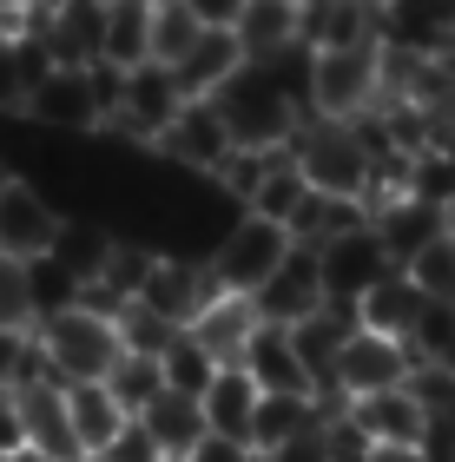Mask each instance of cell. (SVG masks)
Listing matches in <instances>:
<instances>
[{"label":"cell","instance_id":"6da1fadb","mask_svg":"<svg viewBox=\"0 0 455 462\" xmlns=\"http://www.w3.org/2000/svg\"><path fill=\"white\" fill-rule=\"evenodd\" d=\"M33 350L53 383H106L119 370V356H126V337H119V318L73 304V310H53V318L33 324Z\"/></svg>","mask_w":455,"mask_h":462},{"label":"cell","instance_id":"7a4b0ae2","mask_svg":"<svg viewBox=\"0 0 455 462\" xmlns=\"http://www.w3.org/2000/svg\"><path fill=\"white\" fill-rule=\"evenodd\" d=\"M119 93H126V73L119 67H53L27 99V125L40 133H106L119 113Z\"/></svg>","mask_w":455,"mask_h":462},{"label":"cell","instance_id":"3957f363","mask_svg":"<svg viewBox=\"0 0 455 462\" xmlns=\"http://www.w3.org/2000/svg\"><path fill=\"white\" fill-rule=\"evenodd\" d=\"M212 106L224 113V125H232L238 152H291V139L304 125V113L271 87V73H264L258 60H244V67L224 79L212 93Z\"/></svg>","mask_w":455,"mask_h":462},{"label":"cell","instance_id":"277c9868","mask_svg":"<svg viewBox=\"0 0 455 462\" xmlns=\"http://www.w3.org/2000/svg\"><path fill=\"white\" fill-rule=\"evenodd\" d=\"M291 159H297V172H304L310 192L369 205V145L357 139L350 119H317V113H310L297 125V139H291Z\"/></svg>","mask_w":455,"mask_h":462},{"label":"cell","instance_id":"5b68a950","mask_svg":"<svg viewBox=\"0 0 455 462\" xmlns=\"http://www.w3.org/2000/svg\"><path fill=\"white\" fill-rule=\"evenodd\" d=\"M383 106V47H323L310 79L317 119H363Z\"/></svg>","mask_w":455,"mask_h":462},{"label":"cell","instance_id":"8992f818","mask_svg":"<svg viewBox=\"0 0 455 462\" xmlns=\"http://www.w3.org/2000/svg\"><path fill=\"white\" fill-rule=\"evenodd\" d=\"M409 370H416V350H409V344L383 337V330H357V337L343 344L337 370H330V383H323V403L343 410V403H363V396L403 390Z\"/></svg>","mask_w":455,"mask_h":462},{"label":"cell","instance_id":"52a82bcc","mask_svg":"<svg viewBox=\"0 0 455 462\" xmlns=\"http://www.w3.org/2000/svg\"><path fill=\"white\" fill-rule=\"evenodd\" d=\"M291 231L271 225V218H251V212H238L232 225H224V238L212 245V278L224 291H238V298H251V291L271 278V271L291 258Z\"/></svg>","mask_w":455,"mask_h":462},{"label":"cell","instance_id":"ba28073f","mask_svg":"<svg viewBox=\"0 0 455 462\" xmlns=\"http://www.w3.org/2000/svg\"><path fill=\"white\" fill-rule=\"evenodd\" d=\"M185 106H192V99H185L178 73L152 60V67H132V73H126V93H119V113H113L106 133L126 139V145H139V152H159L165 125H172Z\"/></svg>","mask_w":455,"mask_h":462},{"label":"cell","instance_id":"9c48e42d","mask_svg":"<svg viewBox=\"0 0 455 462\" xmlns=\"http://www.w3.org/2000/svg\"><path fill=\"white\" fill-rule=\"evenodd\" d=\"M218 278H212V258H185V251H159L152 271H146V291H139V310L165 318L172 330H192L205 318V304L218 298Z\"/></svg>","mask_w":455,"mask_h":462},{"label":"cell","instance_id":"30bf717a","mask_svg":"<svg viewBox=\"0 0 455 462\" xmlns=\"http://www.w3.org/2000/svg\"><path fill=\"white\" fill-rule=\"evenodd\" d=\"M232 152H238V139H232V125H224V113L212 106V99H192L159 139V159L178 165V172H192V179H205V185L224 172Z\"/></svg>","mask_w":455,"mask_h":462},{"label":"cell","instance_id":"8fae6325","mask_svg":"<svg viewBox=\"0 0 455 462\" xmlns=\"http://www.w3.org/2000/svg\"><path fill=\"white\" fill-rule=\"evenodd\" d=\"M323 304H330V291H323V264H317V251H310V245H291V258L251 291L258 324H278V330L304 324L310 310H323Z\"/></svg>","mask_w":455,"mask_h":462},{"label":"cell","instance_id":"7c38bea8","mask_svg":"<svg viewBox=\"0 0 455 462\" xmlns=\"http://www.w3.org/2000/svg\"><path fill=\"white\" fill-rule=\"evenodd\" d=\"M317 264H323L330 304H363L369 291H377L389 271H396V258L383 251V238H377L369 225H357V231H343V238L317 245Z\"/></svg>","mask_w":455,"mask_h":462},{"label":"cell","instance_id":"4fadbf2b","mask_svg":"<svg viewBox=\"0 0 455 462\" xmlns=\"http://www.w3.org/2000/svg\"><path fill=\"white\" fill-rule=\"evenodd\" d=\"M59 225H67V212H59L33 179H14L7 192H0V258H20V264L47 258Z\"/></svg>","mask_w":455,"mask_h":462},{"label":"cell","instance_id":"5bb4252c","mask_svg":"<svg viewBox=\"0 0 455 462\" xmlns=\"http://www.w3.org/2000/svg\"><path fill=\"white\" fill-rule=\"evenodd\" d=\"M20 416H27V449L47 456V462H86L73 443V416H67V383H53V376H33V383H20Z\"/></svg>","mask_w":455,"mask_h":462},{"label":"cell","instance_id":"9a60e30c","mask_svg":"<svg viewBox=\"0 0 455 462\" xmlns=\"http://www.w3.org/2000/svg\"><path fill=\"white\" fill-rule=\"evenodd\" d=\"M369 231L383 238V251L396 258V271L416 258V251H429L436 238H449V231H442V205H429V199H416V192L369 205Z\"/></svg>","mask_w":455,"mask_h":462},{"label":"cell","instance_id":"2e32d148","mask_svg":"<svg viewBox=\"0 0 455 462\" xmlns=\"http://www.w3.org/2000/svg\"><path fill=\"white\" fill-rule=\"evenodd\" d=\"M350 416H357V430L369 436L377 449H423V436H429V410L403 390H383V396H363V403H343Z\"/></svg>","mask_w":455,"mask_h":462},{"label":"cell","instance_id":"e0dca14e","mask_svg":"<svg viewBox=\"0 0 455 462\" xmlns=\"http://www.w3.org/2000/svg\"><path fill=\"white\" fill-rule=\"evenodd\" d=\"M244 370L258 376V390H264V396H317V376L304 370V356H297V344H291V330H278V324H258L251 350H244Z\"/></svg>","mask_w":455,"mask_h":462},{"label":"cell","instance_id":"ac0fdd59","mask_svg":"<svg viewBox=\"0 0 455 462\" xmlns=\"http://www.w3.org/2000/svg\"><path fill=\"white\" fill-rule=\"evenodd\" d=\"M67 416H73V443H79L86 462H99L119 436H126V423H132L106 383H67Z\"/></svg>","mask_w":455,"mask_h":462},{"label":"cell","instance_id":"d6986e66","mask_svg":"<svg viewBox=\"0 0 455 462\" xmlns=\"http://www.w3.org/2000/svg\"><path fill=\"white\" fill-rule=\"evenodd\" d=\"M47 73H53V53H47V40H40V27L0 33V113L7 119H27V99Z\"/></svg>","mask_w":455,"mask_h":462},{"label":"cell","instance_id":"ffe728a7","mask_svg":"<svg viewBox=\"0 0 455 462\" xmlns=\"http://www.w3.org/2000/svg\"><path fill=\"white\" fill-rule=\"evenodd\" d=\"M258 403H264L258 376L244 370V364H224V370L212 376V390H205V430H212V436H238V443H251Z\"/></svg>","mask_w":455,"mask_h":462},{"label":"cell","instance_id":"44dd1931","mask_svg":"<svg viewBox=\"0 0 455 462\" xmlns=\"http://www.w3.org/2000/svg\"><path fill=\"white\" fill-rule=\"evenodd\" d=\"M192 337L205 344V356H212V364H244V350H251V337H258V310H251V298H238V291H218V298L205 304V318L192 324Z\"/></svg>","mask_w":455,"mask_h":462},{"label":"cell","instance_id":"7402d4cb","mask_svg":"<svg viewBox=\"0 0 455 462\" xmlns=\"http://www.w3.org/2000/svg\"><path fill=\"white\" fill-rule=\"evenodd\" d=\"M132 423L159 443L165 462H185V456L205 443V436H212V430H205V403H198V396H178V390H165L146 416H132Z\"/></svg>","mask_w":455,"mask_h":462},{"label":"cell","instance_id":"603a6c76","mask_svg":"<svg viewBox=\"0 0 455 462\" xmlns=\"http://www.w3.org/2000/svg\"><path fill=\"white\" fill-rule=\"evenodd\" d=\"M152 0H106V40H99V60L119 73L152 67Z\"/></svg>","mask_w":455,"mask_h":462},{"label":"cell","instance_id":"cb8c5ba5","mask_svg":"<svg viewBox=\"0 0 455 462\" xmlns=\"http://www.w3.org/2000/svg\"><path fill=\"white\" fill-rule=\"evenodd\" d=\"M244 67V47H238V33H218V27H205L198 40H192V53L178 60V87H185V99H212L224 79H232Z\"/></svg>","mask_w":455,"mask_h":462},{"label":"cell","instance_id":"d4e9b609","mask_svg":"<svg viewBox=\"0 0 455 462\" xmlns=\"http://www.w3.org/2000/svg\"><path fill=\"white\" fill-rule=\"evenodd\" d=\"M330 410H337V403H323V396H264V403H258V423H251V449L271 456V449H284V443H297V436H310Z\"/></svg>","mask_w":455,"mask_h":462},{"label":"cell","instance_id":"484cf974","mask_svg":"<svg viewBox=\"0 0 455 462\" xmlns=\"http://www.w3.org/2000/svg\"><path fill=\"white\" fill-rule=\"evenodd\" d=\"M297 20H304V0H244L232 33H238L244 60H264V53H278V47L297 40Z\"/></svg>","mask_w":455,"mask_h":462},{"label":"cell","instance_id":"4316f807","mask_svg":"<svg viewBox=\"0 0 455 462\" xmlns=\"http://www.w3.org/2000/svg\"><path fill=\"white\" fill-rule=\"evenodd\" d=\"M423 291L409 284V271H389V278L369 291V298L357 304L363 310V330H383V337H396V344H409V330H416V318H423Z\"/></svg>","mask_w":455,"mask_h":462},{"label":"cell","instance_id":"83f0119b","mask_svg":"<svg viewBox=\"0 0 455 462\" xmlns=\"http://www.w3.org/2000/svg\"><path fill=\"white\" fill-rule=\"evenodd\" d=\"M113 245H119V231H113V225L67 212V225H59V238H53V251H47V258H59V264H67L79 284H93V278H99V264L113 258Z\"/></svg>","mask_w":455,"mask_h":462},{"label":"cell","instance_id":"f1b7e54d","mask_svg":"<svg viewBox=\"0 0 455 462\" xmlns=\"http://www.w3.org/2000/svg\"><path fill=\"white\" fill-rule=\"evenodd\" d=\"M304 199H310V185H304V172H297V159L278 152L271 172L258 179V192H251V205H244V212H251V218H271V225L291 231V218L304 212Z\"/></svg>","mask_w":455,"mask_h":462},{"label":"cell","instance_id":"f546056e","mask_svg":"<svg viewBox=\"0 0 455 462\" xmlns=\"http://www.w3.org/2000/svg\"><path fill=\"white\" fill-rule=\"evenodd\" d=\"M106 390L119 396V410H126V416H146L152 403H159V396H165V370H159V356H119V370L106 376Z\"/></svg>","mask_w":455,"mask_h":462},{"label":"cell","instance_id":"4dcf8cb0","mask_svg":"<svg viewBox=\"0 0 455 462\" xmlns=\"http://www.w3.org/2000/svg\"><path fill=\"white\" fill-rule=\"evenodd\" d=\"M159 370H165V390H178V396H198L205 403V390H212V376L224 370V364H212V356H205V344L192 337V330H185V337L172 344L159 356Z\"/></svg>","mask_w":455,"mask_h":462},{"label":"cell","instance_id":"1f68e13d","mask_svg":"<svg viewBox=\"0 0 455 462\" xmlns=\"http://www.w3.org/2000/svg\"><path fill=\"white\" fill-rule=\"evenodd\" d=\"M403 271H409V284H416L429 304H455V238H436L429 251H416Z\"/></svg>","mask_w":455,"mask_h":462},{"label":"cell","instance_id":"d6a6232c","mask_svg":"<svg viewBox=\"0 0 455 462\" xmlns=\"http://www.w3.org/2000/svg\"><path fill=\"white\" fill-rule=\"evenodd\" d=\"M40 304H33V264L0 258V330H33Z\"/></svg>","mask_w":455,"mask_h":462},{"label":"cell","instance_id":"836d02e7","mask_svg":"<svg viewBox=\"0 0 455 462\" xmlns=\"http://www.w3.org/2000/svg\"><path fill=\"white\" fill-rule=\"evenodd\" d=\"M198 33H205V27L178 7V0H159V14H152V60H159V67H178V60L192 53Z\"/></svg>","mask_w":455,"mask_h":462},{"label":"cell","instance_id":"e575fe53","mask_svg":"<svg viewBox=\"0 0 455 462\" xmlns=\"http://www.w3.org/2000/svg\"><path fill=\"white\" fill-rule=\"evenodd\" d=\"M33 376H47L40 350H33V330H0V390H20Z\"/></svg>","mask_w":455,"mask_h":462},{"label":"cell","instance_id":"d590c367","mask_svg":"<svg viewBox=\"0 0 455 462\" xmlns=\"http://www.w3.org/2000/svg\"><path fill=\"white\" fill-rule=\"evenodd\" d=\"M27 449V416H20V396L0 390V462H14Z\"/></svg>","mask_w":455,"mask_h":462},{"label":"cell","instance_id":"8d00e7d4","mask_svg":"<svg viewBox=\"0 0 455 462\" xmlns=\"http://www.w3.org/2000/svg\"><path fill=\"white\" fill-rule=\"evenodd\" d=\"M185 14L198 20V27H218V33H232L238 27V14H244V0H178Z\"/></svg>","mask_w":455,"mask_h":462},{"label":"cell","instance_id":"74e56055","mask_svg":"<svg viewBox=\"0 0 455 462\" xmlns=\"http://www.w3.org/2000/svg\"><path fill=\"white\" fill-rule=\"evenodd\" d=\"M185 462H264V456H258L251 443H238V436H205Z\"/></svg>","mask_w":455,"mask_h":462},{"label":"cell","instance_id":"f35d334b","mask_svg":"<svg viewBox=\"0 0 455 462\" xmlns=\"http://www.w3.org/2000/svg\"><path fill=\"white\" fill-rule=\"evenodd\" d=\"M99 462H165V456H159V443H152L139 423H126V436H119V443L99 456Z\"/></svg>","mask_w":455,"mask_h":462},{"label":"cell","instance_id":"ab89813d","mask_svg":"<svg viewBox=\"0 0 455 462\" xmlns=\"http://www.w3.org/2000/svg\"><path fill=\"white\" fill-rule=\"evenodd\" d=\"M442 106H449V119H455V47L442 53Z\"/></svg>","mask_w":455,"mask_h":462},{"label":"cell","instance_id":"60d3db41","mask_svg":"<svg viewBox=\"0 0 455 462\" xmlns=\"http://www.w3.org/2000/svg\"><path fill=\"white\" fill-rule=\"evenodd\" d=\"M369 462H429V456H423V449H377Z\"/></svg>","mask_w":455,"mask_h":462},{"label":"cell","instance_id":"b9f144b4","mask_svg":"<svg viewBox=\"0 0 455 462\" xmlns=\"http://www.w3.org/2000/svg\"><path fill=\"white\" fill-rule=\"evenodd\" d=\"M442 231H449V238H455V199L442 205Z\"/></svg>","mask_w":455,"mask_h":462},{"label":"cell","instance_id":"7bdbcfd3","mask_svg":"<svg viewBox=\"0 0 455 462\" xmlns=\"http://www.w3.org/2000/svg\"><path fill=\"white\" fill-rule=\"evenodd\" d=\"M7 185H14V165H7V152H0V192H7Z\"/></svg>","mask_w":455,"mask_h":462},{"label":"cell","instance_id":"ee69618b","mask_svg":"<svg viewBox=\"0 0 455 462\" xmlns=\"http://www.w3.org/2000/svg\"><path fill=\"white\" fill-rule=\"evenodd\" d=\"M53 7H67V0H33V14H53Z\"/></svg>","mask_w":455,"mask_h":462},{"label":"cell","instance_id":"f6af8a7d","mask_svg":"<svg viewBox=\"0 0 455 462\" xmlns=\"http://www.w3.org/2000/svg\"><path fill=\"white\" fill-rule=\"evenodd\" d=\"M152 7H159V0H152Z\"/></svg>","mask_w":455,"mask_h":462}]
</instances>
